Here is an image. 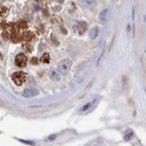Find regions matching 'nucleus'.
Listing matches in <instances>:
<instances>
[{
    "label": "nucleus",
    "mask_w": 146,
    "mask_h": 146,
    "mask_svg": "<svg viewBox=\"0 0 146 146\" xmlns=\"http://www.w3.org/2000/svg\"><path fill=\"white\" fill-rule=\"evenodd\" d=\"M70 67H71V61L68 60V58H66V60H62V61H61V62L58 63L57 70H58L60 74L64 75V74H67V72L69 71Z\"/></svg>",
    "instance_id": "nucleus-1"
},
{
    "label": "nucleus",
    "mask_w": 146,
    "mask_h": 146,
    "mask_svg": "<svg viewBox=\"0 0 146 146\" xmlns=\"http://www.w3.org/2000/svg\"><path fill=\"white\" fill-rule=\"evenodd\" d=\"M12 80H13V82L17 84V86H21V84H23L26 82L27 80V76L25 72L22 71H18V72H14L13 76H12Z\"/></svg>",
    "instance_id": "nucleus-2"
},
{
    "label": "nucleus",
    "mask_w": 146,
    "mask_h": 146,
    "mask_svg": "<svg viewBox=\"0 0 146 146\" xmlns=\"http://www.w3.org/2000/svg\"><path fill=\"white\" fill-rule=\"evenodd\" d=\"M15 63L18 67H25L27 64V56L25 54H19L15 58Z\"/></svg>",
    "instance_id": "nucleus-3"
},
{
    "label": "nucleus",
    "mask_w": 146,
    "mask_h": 146,
    "mask_svg": "<svg viewBox=\"0 0 146 146\" xmlns=\"http://www.w3.org/2000/svg\"><path fill=\"white\" fill-rule=\"evenodd\" d=\"M75 31L78 33V34H82V33H84V31H86V28H87V23L86 22H83V21H78L76 25H75Z\"/></svg>",
    "instance_id": "nucleus-4"
},
{
    "label": "nucleus",
    "mask_w": 146,
    "mask_h": 146,
    "mask_svg": "<svg viewBox=\"0 0 146 146\" xmlns=\"http://www.w3.org/2000/svg\"><path fill=\"white\" fill-rule=\"evenodd\" d=\"M81 6L86 7V8H90L92 6H95V1L94 0H80Z\"/></svg>",
    "instance_id": "nucleus-5"
},
{
    "label": "nucleus",
    "mask_w": 146,
    "mask_h": 146,
    "mask_svg": "<svg viewBox=\"0 0 146 146\" xmlns=\"http://www.w3.org/2000/svg\"><path fill=\"white\" fill-rule=\"evenodd\" d=\"M33 38H34V34H33L32 32H26L25 34L22 35V39L25 40V41H27V42H29V41H31Z\"/></svg>",
    "instance_id": "nucleus-6"
},
{
    "label": "nucleus",
    "mask_w": 146,
    "mask_h": 146,
    "mask_svg": "<svg viewBox=\"0 0 146 146\" xmlns=\"http://www.w3.org/2000/svg\"><path fill=\"white\" fill-rule=\"evenodd\" d=\"M21 39H22V36L19 33H13V34H12V41H13V42H15V43L20 42Z\"/></svg>",
    "instance_id": "nucleus-7"
},
{
    "label": "nucleus",
    "mask_w": 146,
    "mask_h": 146,
    "mask_svg": "<svg viewBox=\"0 0 146 146\" xmlns=\"http://www.w3.org/2000/svg\"><path fill=\"white\" fill-rule=\"evenodd\" d=\"M97 35H98V28L94 27V28L90 31V38H91V39H96Z\"/></svg>",
    "instance_id": "nucleus-8"
},
{
    "label": "nucleus",
    "mask_w": 146,
    "mask_h": 146,
    "mask_svg": "<svg viewBox=\"0 0 146 146\" xmlns=\"http://www.w3.org/2000/svg\"><path fill=\"white\" fill-rule=\"evenodd\" d=\"M34 95H36V91L35 90H25L23 91V96H26V97H31V96H34Z\"/></svg>",
    "instance_id": "nucleus-9"
},
{
    "label": "nucleus",
    "mask_w": 146,
    "mask_h": 146,
    "mask_svg": "<svg viewBox=\"0 0 146 146\" xmlns=\"http://www.w3.org/2000/svg\"><path fill=\"white\" fill-rule=\"evenodd\" d=\"M96 102H97V101H95V102H89V104H87V105H84V106H83V108L81 109V111L83 112V111H86V110H88V109H89V108L91 109V105H92V104H97Z\"/></svg>",
    "instance_id": "nucleus-10"
},
{
    "label": "nucleus",
    "mask_w": 146,
    "mask_h": 146,
    "mask_svg": "<svg viewBox=\"0 0 146 146\" xmlns=\"http://www.w3.org/2000/svg\"><path fill=\"white\" fill-rule=\"evenodd\" d=\"M106 13H108V9H103V11L101 12L100 19H101L102 21H105V19H106Z\"/></svg>",
    "instance_id": "nucleus-11"
},
{
    "label": "nucleus",
    "mask_w": 146,
    "mask_h": 146,
    "mask_svg": "<svg viewBox=\"0 0 146 146\" xmlns=\"http://www.w3.org/2000/svg\"><path fill=\"white\" fill-rule=\"evenodd\" d=\"M49 55H48V54H43L42 56H41V62H44V63H48V62H49Z\"/></svg>",
    "instance_id": "nucleus-12"
},
{
    "label": "nucleus",
    "mask_w": 146,
    "mask_h": 146,
    "mask_svg": "<svg viewBox=\"0 0 146 146\" xmlns=\"http://www.w3.org/2000/svg\"><path fill=\"white\" fill-rule=\"evenodd\" d=\"M18 27H19V29H26V28H27V22L20 21V22L18 23Z\"/></svg>",
    "instance_id": "nucleus-13"
},
{
    "label": "nucleus",
    "mask_w": 146,
    "mask_h": 146,
    "mask_svg": "<svg viewBox=\"0 0 146 146\" xmlns=\"http://www.w3.org/2000/svg\"><path fill=\"white\" fill-rule=\"evenodd\" d=\"M0 14H1V15L7 14V8H5V7H0Z\"/></svg>",
    "instance_id": "nucleus-14"
},
{
    "label": "nucleus",
    "mask_w": 146,
    "mask_h": 146,
    "mask_svg": "<svg viewBox=\"0 0 146 146\" xmlns=\"http://www.w3.org/2000/svg\"><path fill=\"white\" fill-rule=\"evenodd\" d=\"M3 36H4V39H5V40H8V39H9L8 33H4V34H3Z\"/></svg>",
    "instance_id": "nucleus-15"
},
{
    "label": "nucleus",
    "mask_w": 146,
    "mask_h": 146,
    "mask_svg": "<svg viewBox=\"0 0 146 146\" xmlns=\"http://www.w3.org/2000/svg\"><path fill=\"white\" fill-rule=\"evenodd\" d=\"M36 62H38V61H36V60H34V58L32 60V63H33V64H34V63H36Z\"/></svg>",
    "instance_id": "nucleus-16"
},
{
    "label": "nucleus",
    "mask_w": 146,
    "mask_h": 146,
    "mask_svg": "<svg viewBox=\"0 0 146 146\" xmlns=\"http://www.w3.org/2000/svg\"><path fill=\"white\" fill-rule=\"evenodd\" d=\"M3 58V56H1V54H0V60H1Z\"/></svg>",
    "instance_id": "nucleus-17"
}]
</instances>
